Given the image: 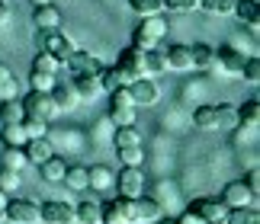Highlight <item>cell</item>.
Returning <instances> with one entry per match:
<instances>
[{
    "instance_id": "6da1fadb",
    "label": "cell",
    "mask_w": 260,
    "mask_h": 224,
    "mask_svg": "<svg viewBox=\"0 0 260 224\" xmlns=\"http://www.w3.org/2000/svg\"><path fill=\"white\" fill-rule=\"evenodd\" d=\"M36 48H39V52H48L52 58H58L64 64L68 55H71L77 45L61 32V29H36Z\"/></svg>"
},
{
    "instance_id": "7a4b0ae2",
    "label": "cell",
    "mask_w": 260,
    "mask_h": 224,
    "mask_svg": "<svg viewBox=\"0 0 260 224\" xmlns=\"http://www.w3.org/2000/svg\"><path fill=\"white\" fill-rule=\"evenodd\" d=\"M135 99L128 93V87H116L113 93H109V122L119 128V125H135Z\"/></svg>"
},
{
    "instance_id": "3957f363",
    "label": "cell",
    "mask_w": 260,
    "mask_h": 224,
    "mask_svg": "<svg viewBox=\"0 0 260 224\" xmlns=\"http://www.w3.org/2000/svg\"><path fill=\"white\" fill-rule=\"evenodd\" d=\"M19 106H23V112L26 116H32V119H52L55 116V99H52V93L48 90H29V93L19 99Z\"/></svg>"
},
{
    "instance_id": "277c9868",
    "label": "cell",
    "mask_w": 260,
    "mask_h": 224,
    "mask_svg": "<svg viewBox=\"0 0 260 224\" xmlns=\"http://www.w3.org/2000/svg\"><path fill=\"white\" fill-rule=\"evenodd\" d=\"M4 221H10V224H36L39 221V202H32V199H7Z\"/></svg>"
},
{
    "instance_id": "5b68a950",
    "label": "cell",
    "mask_w": 260,
    "mask_h": 224,
    "mask_svg": "<svg viewBox=\"0 0 260 224\" xmlns=\"http://www.w3.org/2000/svg\"><path fill=\"white\" fill-rule=\"evenodd\" d=\"M39 221H45V224H74V205L48 199V202L39 205Z\"/></svg>"
},
{
    "instance_id": "8992f818",
    "label": "cell",
    "mask_w": 260,
    "mask_h": 224,
    "mask_svg": "<svg viewBox=\"0 0 260 224\" xmlns=\"http://www.w3.org/2000/svg\"><path fill=\"white\" fill-rule=\"evenodd\" d=\"M116 67L128 77V84L138 80V77H145V52H142V48H135V45H128L125 52H119Z\"/></svg>"
},
{
    "instance_id": "52a82bcc",
    "label": "cell",
    "mask_w": 260,
    "mask_h": 224,
    "mask_svg": "<svg viewBox=\"0 0 260 224\" xmlns=\"http://www.w3.org/2000/svg\"><path fill=\"white\" fill-rule=\"evenodd\" d=\"M189 211H196L206 224H222L228 215V205L222 199H193L189 202Z\"/></svg>"
},
{
    "instance_id": "ba28073f",
    "label": "cell",
    "mask_w": 260,
    "mask_h": 224,
    "mask_svg": "<svg viewBox=\"0 0 260 224\" xmlns=\"http://www.w3.org/2000/svg\"><path fill=\"white\" fill-rule=\"evenodd\" d=\"M142 189H145L142 167H122V173H119V196L122 199H138Z\"/></svg>"
},
{
    "instance_id": "9c48e42d",
    "label": "cell",
    "mask_w": 260,
    "mask_h": 224,
    "mask_svg": "<svg viewBox=\"0 0 260 224\" xmlns=\"http://www.w3.org/2000/svg\"><path fill=\"white\" fill-rule=\"evenodd\" d=\"M48 93H52L55 109H58V112H61V109H64V112H71V109H77V103H81V93L74 90L71 80H55Z\"/></svg>"
},
{
    "instance_id": "30bf717a",
    "label": "cell",
    "mask_w": 260,
    "mask_h": 224,
    "mask_svg": "<svg viewBox=\"0 0 260 224\" xmlns=\"http://www.w3.org/2000/svg\"><path fill=\"white\" fill-rule=\"evenodd\" d=\"M128 93H132L135 106H154L157 96H161L151 77H138V80H132V84H128Z\"/></svg>"
},
{
    "instance_id": "8fae6325",
    "label": "cell",
    "mask_w": 260,
    "mask_h": 224,
    "mask_svg": "<svg viewBox=\"0 0 260 224\" xmlns=\"http://www.w3.org/2000/svg\"><path fill=\"white\" fill-rule=\"evenodd\" d=\"M244 61H247L244 52H238V48H232V45L215 48V67H218V70H225V74H241Z\"/></svg>"
},
{
    "instance_id": "7c38bea8",
    "label": "cell",
    "mask_w": 260,
    "mask_h": 224,
    "mask_svg": "<svg viewBox=\"0 0 260 224\" xmlns=\"http://www.w3.org/2000/svg\"><path fill=\"white\" fill-rule=\"evenodd\" d=\"M23 154H26V164L42 167L45 160L55 154V147H52V141H48V138H29L26 144H23Z\"/></svg>"
},
{
    "instance_id": "4fadbf2b",
    "label": "cell",
    "mask_w": 260,
    "mask_h": 224,
    "mask_svg": "<svg viewBox=\"0 0 260 224\" xmlns=\"http://www.w3.org/2000/svg\"><path fill=\"white\" fill-rule=\"evenodd\" d=\"M64 67L71 70V77H74V74H100V67H103V64H100V61H96L93 55H87V52H77V48H74V52L68 55Z\"/></svg>"
},
{
    "instance_id": "5bb4252c",
    "label": "cell",
    "mask_w": 260,
    "mask_h": 224,
    "mask_svg": "<svg viewBox=\"0 0 260 224\" xmlns=\"http://www.w3.org/2000/svg\"><path fill=\"white\" fill-rule=\"evenodd\" d=\"M222 202H225L228 208H247L254 202V192L244 186V179L241 182H228L225 192H222Z\"/></svg>"
},
{
    "instance_id": "9a60e30c",
    "label": "cell",
    "mask_w": 260,
    "mask_h": 224,
    "mask_svg": "<svg viewBox=\"0 0 260 224\" xmlns=\"http://www.w3.org/2000/svg\"><path fill=\"white\" fill-rule=\"evenodd\" d=\"M32 26L36 29H61V10L55 4H42L32 10Z\"/></svg>"
},
{
    "instance_id": "2e32d148",
    "label": "cell",
    "mask_w": 260,
    "mask_h": 224,
    "mask_svg": "<svg viewBox=\"0 0 260 224\" xmlns=\"http://www.w3.org/2000/svg\"><path fill=\"white\" fill-rule=\"evenodd\" d=\"M167 58V67L174 70H193V55H189V45H171L164 52Z\"/></svg>"
},
{
    "instance_id": "e0dca14e",
    "label": "cell",
    "mask_w": 260,
    "mask_h": 224,
    "mask_svg": "<svg viewBox=\"0 0 260 224\" xmlns=\"http://www.w3.org/2000/svg\"><path fill=\"white\" fill-rule=\"evenodd\" d=\"M100 218H103V205H100L96 199H84L81 205L74 208V221L77 224H100Z\"/></svg>"
},
{
    "instance_id": "ac0fdd59",
    "label": "cell",
    "mask_w": 260,
    "mask_h": 224,
    "mask_svg": "<svg viewBox=\"0 0 260 224\" xmlns=\"http://www.w3.org/2000/svg\"><path fill=\"white\" fill-rule=\"evenodd\" d=\"M161 218V205L148 196H138L135 199V224H148V221H157Z\"/></svg>"
},
{
    "instance_id": "d6986e66",
    "label": "cell",
    "mask_w": 260,
    "mask_h": 224,
    "mask_svg": "<svg viewBox=\"0 0 260 224\" xmlns=\"http://www.w3.org/2000/svg\"><path fill=\"white\" fill-rule=\"evenodd\" d=\"M87 182L90 186L87 189H96V192H103V189H109L113 186V170L109 167H103V164H96V167H87Z\"/></svg>"
},
{
    "instance_id": "ffe728a7",
    "label": "cell",
    "mask_w": 260,
    "mask_h": 224,
    "mask_svg": "<svg viewBox=\"0 0 260 224\" xmlns=\"http://www.w3.org/2000/svg\"><path fill=\"white\" fill-rule=\"evenodd\" d=\"M189 55H193V67H199V70H212L215 67V48L212 45L196 42V45H189Z\"/></svg>"
},
{
    "instance_id": "44dd1931",
    "label": "cell",
    "mask_w": 260,
    "mask_h": 224,
    "mask_svg": "<svg viewBox=\"0 0 260 224\" xmlns=\"http://www.w3.org/2000/svg\"><path fill=\"white\" fill-rule=\"evenodd\" d=\"M96 77H100V90H106V93H113L116 87H128V77H125L116 64H113V67H100Z\"/></svg>"
},
{
    "instance_id": "7402d4cb",
    "label": "cell",
    "mask_w": 260,
    "mask_h": 224,
    "mask_svg": "<svg viewBox=\"0 0 260 224\" xmlns=\"http://www.w3.org/2000/svg\"><path fill=\"white\" fill-rule=\"evenodd\" d=\"M100 224H132L128 215H125V199L122 196L113 199L109 205H103V218H100Z\"/></svg>"
},
{
    "instance_id": "603a6c76",
    "label": "cell",
    "mask_w": 260,
    "mask_h": 224,
    "mask_svg": "<svg viewBox=\"0 0 260 224\" xmlns=\"http://www.w3.org/2000/svg\"><path fill=\"white\" fill-rule=\"evenodd\" d=\"M71 84H74L77 93H81V99H93L100 93V77L96 74H74Z\"/></svg>"
},
{
    "instance_id": "cb8c5ba5",
    "label": "cell",
    "mask_w": 260,
    "mask_h": 224,
    "mask_svg": "<svg viewBox=\"0 0 260 224\" xmlns=\"http://www.w3.org/2000/svg\"><path fill=\"white\" fill-rule=\"evenodd\" d=\"M232 13L247 26H260V10H257V0H235V10Z\"/></svg>"
},
{
    "instance_id": "d4e9b609",
    "label": "cell",
    "mask_w": 260,
    "mask_h": 224,
    "mask_svg": "<svg viewBox=\"0 0 260 224\" xmlns=\"http://www.w3.org/2000/svg\"><path fill=\"white\" fill-rule=\"evenodd\" d=\"M241 122H238V109L228 106V103H218L215 106V128H225V131H235Z\"/></svg>"
},
{
    "instance_id": "484cf974",
    "label": "cell",
    "mask_w": 260,
    "mask_h": 224,
    "mask_svg": "<svg viewBox=\"0 0 260 224\" xmlns=\"http://www.w3.org/2000/svg\"><path fill=\"white\" fill-rule=\"evenodd\" d=\"M138 32L148 35V39H154V42H161V35L167 32L164 16H161V13H157V16H142V26H138Z\"/></svg>"
},
{
    "instance_id": "4316f807",
    "label": "cell",
    "mask_w": 260,
    "mask_h": 224,
    "mask_svg": "<svg viewBox=\"0 0 260 224\" xmlns=\"http://www.w3.org/2000/svg\"><path fill=\"white\" fill-rule=\"evenodd\" d=\"M113 141H116V147H138L142 144V131H138L135 125H119Z\"/></svg>"
},
{
    "instance_id": "83f0119b",
    "label": "cell",
    "mask_w": 260,
    "mask_h": 224,
    "mask_svg": "<svg viewBox=\"0 0 260 224\" xmlns=\"http://www.w3.org/2000/svg\"><path fill=\"white\" fill-rule=\"evenodd\" d=\"M167 70V58L164 52H157V48H148L145 52V77H157Z\"/></svg>"
},
{
    "instance_id": "f1b7e54d",
    "label": "cell",
    "mask_w": 260,
    "mask_h": 224,
    "mask_svg": "<svg viewBox=\"0 0 260 224\" xmlns=\"http://www.w3.org/2000/svg\"><path fill=\"white\" fill-rule=\"evenodd\" d=\"M16 93H19V84H16L13 70L7 64H0V103H4V99H16Z\"/></svg>"
},
{
    "instance_id": "f546056e",
    "label": "cell",
    "mask_w": 260,
    "mask_h": 224,
    "mask_svg": "<svg viewBox=\"0 0 260 224\" xmlns=\"http://www.w3.org/2000/svg\"><path fill=\"white\" fill-rule=\"evenodd\" d=\"M61 182H64L68 189H74V192H84L90 186V182H87V167H68Z\"/></svg>"
},
{
    "instance_id": "4dcf8cb0",
    "label": "cell",
    "mask_w": 260,
    "mask_h": 224,
    "mask_svg": "<svg viewBox=\"0 0 260 224\" xmlns=\"http://www.w3.org/2000/svg\"><path fill=\"white\" fill-rule=\"evenodd\" d=\"M64 170H68V164H64L61 157L52 154V157L42 164V176H45V182H61V179H64Z\"/></svg>"
},
{
    "instance_id": "1f68e13d",
    "label": "cell",
    "mask_w": 260,
    "mask_h": 224,
    "mask_svg": "<svg viewBox=\"0 0 260 224\" xmlns=\"http://www.w3.org/2000/svg\"><path fill=\"white\" fill-rule=\"evenodd\" d=\"M0 164H4V170H23L26 167V154H23V147H4V154H0Z\"/></svg>"
},
{
    "instance_id": "d6a6232c",
    "label": "cell",
    "mask_w": 260,
    "mask_h": 224,
    "mask_svg": "<svg viewBox=\"0 0 260 224\" xmlns=\"http://www.w3.org/2000/svg\"><path fill=\"white\" fill-rule=\"evenodd\" d=\"M238 122L247 125V128H257L260 125V103H257V99H247V103L238 109Z\"/></svg>"
},
{
    "instance_id": "836d02e7",
    "label": "cell",
    "mask_w": 260,
    "mask_h": 224,
    "mask_svg": "<svg viewBox=\"0 0 260 224\" xmlns=\"http://www.w3.org/2000/svg\"><path fill=\"white\" fill-rule=\"evenodd\" d=\"M58 67H61V61H58V58H52L48 52H36L32 70H39V74H58Z\"/></svg>"
},
{
    "instance_id": "e575fe53",
    "label": "cell",
    "mask_w": 260,
    "mask_h": 224,
    "mask_svg": "<svg viewBox=\"0 0 260 224\" xmlns=\"http://www.w3.org/2000/svg\"><path fill=\"white\" fill-rule=\"evenodd\" d=\"M4 144H10V147H23L26 144V131H23V125L19 122H10V125H4Z\"/></svg>"
},
{
    "instance_id": "d590c367",
    "label": "cell",
    "mask_w": 260,
    "mask_h": 224,
    "mask_svg": "<svg viewBox=\"0 0 260 224\" xmlns=\"http://www.w3.org/2000/svg\"><path fill=\"white\" fill-rule=\"evenodd\" d=\"M228 224H260V215L247 205V208H228Z\"/></svg>"
},
{
    "instance_id": "8d00e7d4",
    "label": "cell",
    "mask_w": 260,
    "mask_h": 224,
    "mask_svg": "<svg viewBox=\"0 0 260 224\" xmlns=\"http://www.w3.org/2000/svg\"><path fill=\"white\" fill-rule=\"evenodd\" d=\"M23 131H26V141L29 138H45V131H48V122L45 119H32V116H23Z\"/></svg>"
},
{
    "instance_id": "74e56055",
    "label": "cell",
    "mask_w": 260,
    "mask_h": 224,
    "mask_svg": "<svg viewBox=\"0 0 260 224\" xmlns=\"http://www.w3.org/2000/svg\"><path fill=\"white\" fill-rule=\"evenodd\" d=\"M23 106L16 103V99H4V106H0V122L4 125H10V122H23Z\"/></svg>"
},
{
    "instance_id": "f35d334b",
    "label": "cell",
    "mask_w": 260,
    "mask_h": 224,
    "mask_svg": "<svg viewBox=\"0 0 260 224\" xmlns=\"http://www.w3.org/2000/svg\"><path fill=\"white\" fill-rule=\"evenodd\" d=\"M199 10H206L212 16H228L235 10V0H199Z\"/></svg>"
},
{
    "instance_id": "ab89813d",
    "label": "cell",
    "mask_w": 260,
    "mask_h": 224,
    "mask_svg": "<svg viewBox=\"0 0 260 224\" xmlns=\"http://www.w3.org/2000/svg\"><path fill=\"white\" fill-rule=\"evenodd\" d=\"M193 125L203 128V131L215 128V106H199V109L193 112Z\"/></svg>"
},
{
    "instance_id": "60d3db41",
    "label": "cell",
    "mask_w": 260,
    "mask_h": 224,
    "mask_svg": "<svg viewBox=\"0 0 260 224\" xmlns=\"http://www.w3.org/2000/svg\"><path fill=\"white\" fill-rule=\"evenodd\" d=\"M128 7H132L138 16H157L164 10L161 0H128Z\"/></svg>"
},
{
    "instance_id": "b9f144b4",
    "label": "cell",
    "mask_w": 260,
    "mask_h": 224,
    "mask_svg": "<svg viewBox=\"0 0 260 224\" xmlns=\"http://www.w3.org/2000/svg\"><path fill=\"white\" fill-rule=\"evenodd\" d=\"M116 151H119V160H122L125 167H142V160H145L142 144L138 147H116Z\"/></svg>"
},
{
    "instance_id": "7bdbcfd3",
    "label": "cell",
    "mask_w": 260,
    "mask_h": 224,
    "mask_svg": "<svg viewBox=\"0 0 260 224\" xmlns=\"http://www.w3.org/2000/svg\"><path fill=\"white\" fill-rule=\"evenodd\" d=\"M19 189V173L16 170H0V192L4 196H13Z\"/></svg>"
},
{
    "instance_id": "ee69618b",
    "label": "cell",
    "mask_w": 260,
    "mask_h": 224,
    "mask_svg": "<svg viewBox=\"0 0 260 224\" xmlns=\"http://www.w3.org/2000/svg\"><path fill=\"white\" fill-rule=\"evenodd\" d=\"M161 7L167 13H189V10H199V0H161Z\"/></svg>"
},
{
    "instance_id": "f6af8a7d",
    "label": "cell",
    "mask_w": 260,
    "mask_h": 224,
    "mask_svg": "<svg viewBox=\"0 0 260 224\" xmlns=\"http://www.w3.org/2000/svg\"><path fill=\"white\" fill-rule=\"evenodd\" d=\"M241 74L247 77V84H254V87H257V84H260V61H257V58H247V61H244V67H241Z\"/></svg>"
},
{
    "instance_id": "bcb514c9",
    "label": "cell",
    "mask_w": 260,
    "mask_h": 224,
    "mask_svg": "<svg viewBox=\"0 0 260 224\" xmlns=\"http://www.w3.org/2000/svg\"><path fill=\"white\" fill-rule=\"evenodd\" d=\"M29 80H32V90H52L55 74H39V70H32V74H29Z\"/></svg>"
},
{
    "instance_id": "7dc6e473",
    "label": "cell",
    "mask_w": 260,
    "mask_h": 224,
    "mask_svg": "<svg viewBox=\"0 0 260 224\" xmlns=\"http://www.w3.org/2000/svg\"><path fill=\"white\" fill-rule=\"evenodd\" d=\"M244 186L251 189V192H254V199H257V192H260V170H257V167L247 173V182H244Z\"/></svg>"
},
{
    "instance_id": "c3c4849f",
    "label": "cell",
    "mask_w": 260,
    "mask_h": 224,
    "mask_svg": "<svg viewBox=\"0 0 260 224\" xmlns=\"http://www.w3.org/2000/svg\"><path fill=\"white\" fill-rule=\"evenodd\" d=\"M177 224H206V221H203V218H199V215H196V211H189V208H186V211H183V215H180V218H177Z\"/></svg>"
},
{
    "instance_id": "681fc988",
    "label": "cell",
    "mask_w": 260,
    "mask_h": 224,
    "mask_svg": "<svg viewBox=\"0 0 260 224\" xmlns=\"http://www.w3.org/2000/svg\"><path fill=\"white\" fill-rule=\"evenodd\" d=\"M7 19H10V4H7V0H0V26H4Z\"/></svg>"
},
{
    "instance_id": "f907efd6",
    "label": "cell",
    "mask_w": 260,
    "mask_h": 224,
    "mask_svg": "<svg viewBox=\"0 0 260 224\" xmlns=\"http://www.w3.org/2000/svg\"><path fill=\"white\" fill-rule=\"evenodd\" d=\"M4 208H7V196L0 192V221H4Z\"/></svg>"
},
{
    "instance_id": "816d5d0a",
    "label": "cell",
    "mask_w": 260,
    "mask_h": 224,
    "mask_svg": "<svg viewBox=\"0 0 260 224\" xmlns=\"http://www.w3.org/2000/svg\"><path fill=\"white\" fill-rule=\"evenodd\" d=\"M29 4H36V7H42V4H52V0H29Z\"/></svg>"
},
{
    "instance_id": "f5cc1de1",
    "label": "cell",
    "mask_w": 260,
    "mask_h": 224,
    "mask_svg": "<svg viewBox=\"0 0 260 224\" xmlns=\"http://www.w3.org/2000/svg\"><path fill=\"white\" fill-rule=\"evenodd\" d=\"M157 224H177V221H157Z\"/></svg>"
},
{
    "instance_id": "db71d44e",
    "label": "cell",
    "mask_w": 260,
    "mask_h": 224,
    "mask_svg": "<svg viewBox=\"0 0 260 224\" xmlns=\"http://www.w3.org/2000/svg\"><path fill=\"white\" fill-rule=\"evenodd\" d=\"M148 224H157V221H148Z\"/></svg>"
}]
</instances>
